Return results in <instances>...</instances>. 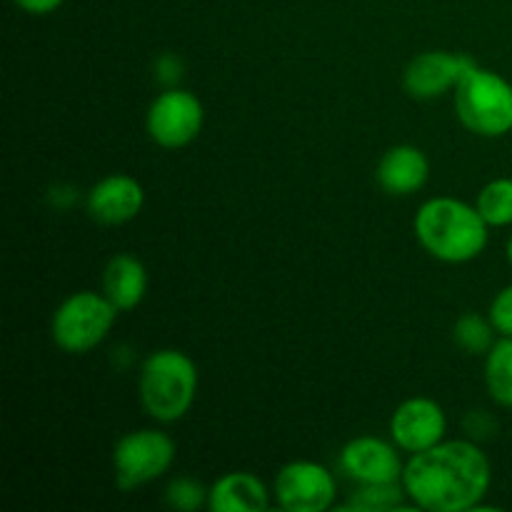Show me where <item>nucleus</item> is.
<instances>
[{"label": "nucleus", "instance_id": "1", "mask_svg": "<svg viewBox=\"0 0 512 512\" xmlns=\"http://www.w3.org/2000/svg\"><path fill=\"white\" fill-rule=\"evenodd\" d=\"M490 480V460L478 445L470 440H443L405 463L403 488L420 510L465 512L483 503Z\"/></svg>", "mask_w": 512, "mask_h": 512}, {"label": "nucleus", "instance_id": "2", "mask_svg": "<svg viewBox=\"0 0 512 512\" xmlns=\"http://www.w3.org/2000/svg\"><path fill=\"white\" fill-rule=\"evenodd\" d=\"M488 228L478 208L455 198H433L415 215V235L433 258L468 263L488 245Z\"/></svg>", "mask_w": 512, "mask_h": 512}, {"label": "nucleus", "instance_id": "3", "mask_svg": "<svg viewBox=\"0 0 512 512\" xmlns=\"http://www.w3.org/2000/svg\"><path fill=\"white\" fill-rule=\"evenodd\" d=\"M198 393V370L180 350H155L140 370V403L150 418L175 423L193 408Z\"/></svg>", "mask_w": 512, "mask_h": 512}, {"label": "nucleus", "instance_id": "4", "mask_svg": "<svg viewBox=\"0 0 512 512\" xmlns=\"http://www.w3.org/2000/svg\"><path fill=\"white\" fill-rule=\"evenodd\" d=\"M455 110L470 133L503 138L512 130V85L478 65L455 88Z\"/></svg>", "mask_w": 512, "mask_h": 512}, {"label": "nucleus", "instance_id": "5", "mask_svg": "<svg viewBox=\"0 0 512 512\" xmlns=\"http://www.w3.org/2000/svg\"><path fill=\"white\" fill-rule=\"evenodd\" d=\"M118 313L120 310L105 295L93 293V290H80V293L65 298L60 308L55 310L50 333H53L55 345L60 350L83 355L108 338Z\"/></svg>", "mask_w": 512, "mask_h": 512}, {"label": "nucleus", "instance_id": "6", "mask_svg": "<svg viewBox=\"0 0 512 512\" xmlns=\"http://www.w3.org/2000/svg\"><path fill=\"white\" fill-rule=\"evenodd\" d=\"M175 460V443L160 430H133L115 443L113 470L120 490H135L158 480Z\"/></svg>", "mask_w": 512, "mask_h": 512}, {"label": "nucleus", "instance_id": "7", "mask_svg": "<svg viewBox=\"0 0 512 512\" xmlns=\"http://www.w3.org/2000/svg\"><path fill=\"white\" fill-rule=\"evenodd\" d=\"M275 500L288 512H325L333 508L338 485L333 473L313 460H295L275 478Z\"/></svg>", "mask_w": 512, "mask_h": 512}, {"label": "nucleus", "instance_id": "8", "mask_svg": "<svg viewBox=\"0 0 512 512\" xmlns=\"http://www.w3.org/2000/svg\"><path fill=\"white\" fill-rule=\"evenodd\" d=\"M203 103L188 90H165L148 110V133L160 148H183L203 130Z\"/></svg>", "mask_w": 512, "mask_h": 512}, {"label": "nucleus", "instance_id": "9", "mask_svg": "<svg viewBox=\"0 0 512 512\" xmlns=\"http://www.w3.org/2000/svg\"><path fill=\"white\" fill-rule=\"evenodd\" d=\"M475 68H478V63L470 55L428 50V53H420L418 58L410 60L403 75V85L413 98L433 100L448 93L450 88H458L460 80Z\"/></svg>", "mask_w": 512, "mask_h": 512}, {"label": "nucleus", "instance_id": "10", "mask_svg": "<svg viewBox=\"0 0 512 512\" xmlns=\"http://www.w3.org/2000/svg\"><path fill=\"white\" fill-rule=\"evenodd\" d=\"M340 468L358 485H390L403 483L405 465L395 445L363 435L350 440L340 453Z\"/></svg>", "mask_w": 512, "mask_h": 512}, {"label": "nucleus", "instance_id": "11", "mask_svg": "<svg viewBox=\"0 0 512 512\" xmlns=\"http://www.w3.org/2000/svg\"><path fill=\"white\" fill-rule=\"evenodd\" d=\"M445 430H448L445 410L430 398L405 400L390 418L393 443L410 455L423 453V450L443 443Z\"/></svg>", "mask_w": 512, "mask_h": 512}, {"label": "nucleus", "instance_id": "12", "mask_svg": "<svg viewBox=\"0 0 512 512\" xmlns=\"http://www.w3.org/2000/svg\"><path fill=\"white\" fill-rule=\"evenodd\" d=\"M143 203V185L123 173L108 175L100 183H95L93 190L88 193L90 218L103 225H123L128 220L138 218Z\"/></svg>", "mask_w": 512, "mask_h": 512}, {"label": "nucleus", "instance_id": "13", "mask_svg": "<svg viewBox=\"0 0 512 512\" xmlns=\"http://www.w3.org/2000/svg\"><path fill=\"white\" fill-rule=\"evenodd\" d=\"M430 163L415 145H395L378 165V183L390 195H413L428 183Z\"/></svg>", "mask_w": 512, "mask_h": 512}, {"label": "nucleus", "instance_id": "14", "mask_svg": "<svg viewBox=\"0 0 512 512\" xmlns=\"http://www.w3.org/2000/svg\"><path fill=\"white\" fill-rule=\"evenodd\" d=\"M208 508L213 512H265L270 508V493L258 475L228 473L210 488Z\"/></svg>", "mask_w": 512, "mask_h": 512}, {"label": "nucleus", "instance_id": "15", "mask_svg": "<svg viewBox=\"0 0 512 512\" xmlns=\"http://www.w3.org/2000/svg\"><path fill=\"white\" fill-rule=\"evenodd\" d=\"M145 290H148V273L135 255L118 253L108 260L103 273V295L120 313L140 305Z\"/></svg>", "mask_w": 512, "mask_h": 512}, {"label": "nucleus", "instance_id": "16", "mask_svg": "<svg viewBox=\"0 0 512 512\" xmlns=\"http://www.w3.org/2000/svg\"><path fill=\"white\" fill-rule=\"evenodd\" d=\"M485 385L495 403L512 408V335H503L490 348L485 358Z\"/></svg>", "mask_w": 512, "mask_h": 512}, {"label": "nucleus", "instance_id": "17", "mask_svg": "<svg viewBox=\"0 0 512 512\" xmlns=\"http://www.w3.org/2000/svg\"><path fill=\"white\" fill-rule=\"evenodd\" d=\"M475 208H478V213L483 215V220L490 228L512 225V178L490 180L480 190Z\"/></svg>", "mask_w": 512, "mask_h": 512}, {"label": "nucleus", "instance_id": "18", "mask_svg": "<svg viewBox=\"0 0 512 512\" xmlns=\"http://www.w3.org/2000/svg\"><path fill=\"white\" fill-rule=\"evenodd\" d=\"M408 498L403 483L390 485H360L353 495H350L345 510L355 512H385V510H400L403 500Z\"/></svg>", "mask_w": 512, "mask_h": 512}, {"label": "nucleus", "instance_id": "19", "mask_svg": "<svg viewBox=\"0 0 512 512\" xmlns=\"http://www.w3.org/2000/svg\"><path fill=\"white\" fill-rule=\"evenodd\" d=\"M495 325L493 320H485L478 313H465L463 318L455 323V343L470 355H488L490 348L495 345Z\"/></svg>", "mask_w": 512, "mask_h": 512}, {"label": "nucleus", "instance_id": "20", "mask_svg": "<svg viewBox=\"0 0 512 512\" xmlns=\"http://www.w3.org/2000/svg\"><path fill=\"white\" fill-rule=\"evenodd\" d=\"M208 493L210 490H205L198 480L175 478L173 483L168 485V490H165V500H168L170 508L193 512V510H198L205 500H208Z\"/></svg>", "mask_w": 512, "mask_h": 512}, {"label": "nucleus", "instance_id": "21", "mask_svg": "<svg viewBox=\"0 0 512 512\" xmlns=\"http://www.w3.org/2000/svg\"><path fill=\"white\" fill-rule=\"evenodd\" d=\"M488 318L493 320L495 330H498L500 335H512V285H508V288H503L495 295Z\"/></svg>", "mask_w": 512, "mask_h": 512}, {"label": "nucleus", "instance_id": "22", "mask_svg": "<svg viewBox=\"0 0 512 512\" xmlns=\"http://www.w3.org/2000/svg\"><path fill=\"white\" fill-rule=\"evenodd\" d=\"M20 10L30 15H48L63 5V0H13Z\"/></svg>", "mask_w": 512, "mask_h": 512}, {"label": "nucleus", "instance_id": "23", "mask_svg": "<svg viewBox=\"0 0 512 512\" xmlns=\"http://www.w3.org/2000/svg\"><path fill=\"white\" fill-rule=\"evenodd\" d=\"M505 253H508V260H510V265H512V235H510V240H508V248H505Z\"/></svg>", "mask_w": 512, "mask_h": 512}]
</instances>
